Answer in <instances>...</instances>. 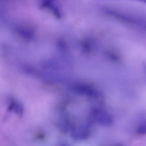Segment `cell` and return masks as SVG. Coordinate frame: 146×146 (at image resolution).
Returning a JSON list of instances; mask_svg holds the SVG:
<instances>
[{
	"instance_id": "1",
	"label": "cell",
	"mask_w": 146,
	"mask_h": 146,
	"mask_svg": "<svg viewBox=\"0 0 146 146\" xmlns=\"http://www.w3.org/2000/svg\"><path fill=\"white\" fill-rule=\"evenodd\" d=\"M90 118L92 121L104 126H110L113 122L112 117L109 113L99 109H94Z\"/></svg>"
},
{
	"instance_id": "2",
	"label": "cell",
	"mask_w": 146,
	"mask_h": 146,
	"mask_svg": "<svg viewBox=\"0 0 146 146\" xmlns=\"http://www.w3.org/2000/svg\"><path fill=\"white\" fill-rule=\"evenodd\" d=\"M72 89L77 93L89 97L98 98L100 96V93L96 89L86 85H74L72 87Z\"/></svg>"
},
{
	"instance_id": "3",
	"label": "cell",
	"mask_w": 146,
	"mask_h": 146,
	"mask_svg": "<svg viewBox=\"0 0 146 146\" xmlns=\"http://www.w3.org/2000/svg\"><path fill=\"white\" fill-rule=\"evenodd\" d=\"M89 135V131L87 127H81L73 131L72 136L76 140L87 139Z\"/></svg>"
},
{
	"instance_id": "4",
	"label": "cell",
	"mask_w": 146,
	"mask_h": 146,
	"mask_svg": "<svg viewBox=\"0 0 146 146\" xmlns=\"http://www.w3.org/2000/svg\"><path fill=\"white\" fill-rule=\"evenodd\" d=\"M137 132L139 134H146V122L143 123L139 126Z\"/></svg>"
},
{
	"instance_id": "5",
	"label": "cell",
	"mask_w": 146,
	"mask_h": 146,
	"mask_svg": "<svg viewBox=\"0 0 146 146\" xmlns=\"http://www.w3.org/2000/svg\"><path fill=\"white\" fill-rule=\"evenodd\" d=\"M135 1H138L141 2L146 3V0H135Z\"/></svg>"
}]
</instances>
